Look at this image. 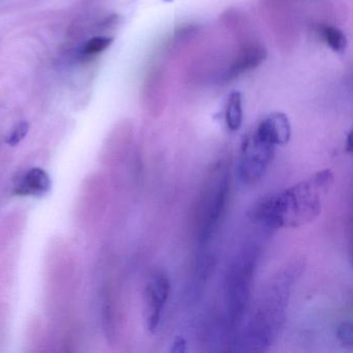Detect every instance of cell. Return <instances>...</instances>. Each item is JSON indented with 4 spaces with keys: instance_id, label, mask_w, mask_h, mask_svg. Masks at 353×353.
<instances>
[{
    "instance_id": "cell-1",
    "label": "cell",
    "mask_w": 353,
    "mask_h": 353,
    "mask_svg": "<svg viewBox=\"0 0 353 353\" xmlns=\"http://www.w3.org/2000/svg\"><path fill=\"white\" fill-rule=\"evenodd\" d=\"M332 183V170L318 171L280 193L258 200L249 212L250 220L268 229L305 226L321 214L324 198Z\"/></svg>"
},
{
    "instance_id": "cell-2",
    "label": "cell",
    "mask_w": 353,
    "mask_h": 353,
    "mask_svg": "<svg viewBox=\"0 0 353 353\" xmlns=\"http://www.w3.org/2000/svg\"><path fill=\"white\" fill-rule=\"evenodd\" d=\"M297 268H287L268 283L245 327L237 332L233 350L264 352L274 344L284 323L287 305Z\"/></svg>"
},
{
    "instance_id": "cell-3",
    "label": "cell",
    "mask_w": 353,
    "mask_h": 353,
    "mask_svg": "<svg viewBox=\"0 0 353 353\" xmlns=\"http://www.w3.org/2000/svg\"><path fill=\"white\" fill-rule=\"evenodd\" d=\"M259 251L254 245L237 254L227 272L225 282L226 322L236 336L237 330L247 313L251 299L252 287L257 268Z\"/></svg>"
},
{
    "instance_id": "cell-4",
    "label": "cell",
    "mask_w": 353,
    "mask_h": 353,
    "mask_svg": "<svg viewBox=\"0 0 353 353\" xmlns=\"http://www.w3.org/2000/svg\"><path fill=\"white\" fill-rule=\"evenodd\" d=\"M230 192L228 170L219 165L206 183L199 204L198 239L202 245L212 239L226 210Z\"/></svg>"
},
{
    "instance_id": "cell-5",
    "label": "cell",
    "mask_w": 353,
    "mask_h": 353,
    "mask_svg": "<svg viewBox=\"0 0 353 353\" xmlns=\"http://www.w3.org/2000/svg\"><path fill=\"white\" fill-rule=\"evenodd\" d=\"M276 148L251 132L243 138L239 162V175L247 185H256L268 172L274 160Z\"/></svg>"
},
{
    "instance_id": "cell-6",
    "label": "cell",
    "mask_w": 353,
    "mask_h": 353,
    "mask_svg": "<svg viewBox=\"0 0 353 353\" xmlns=\"http://www.w3.org/2000/svg\"><path fill=\"white\" fill-rule=\"evenodd\" d=\"M170 280L165 272L152 274L145 288L146 322L150 332H156L163 310L170 294Z\"/></svg>"
},
{
    "instance_id": "cell-7",
    "label": "cell",
    "mask_w": 353,
    "mask_h": 353,
    "mask_svg": "<svg viewBox=\"0 0 353 353\" xmlns=\"http://www.w3.org/2000/svg\"><path fill=\"white\" fill-rule=\"evenodd\" d=\"M256 134L274 148L288 143L291 125L288 117L282 112H272L264 117L255 129Z\"/></svg>"
},
{
    "instance_id": "cell-8",
    "label": "cell",
    "mask_w": 353,
    "mask_h": 353,
    "mask_svg": "<svg viewBox=\"0 0 353 353\" xmlns=\"http://www.w3.org/2000/svg\"><path fill=\"white\" fill-rule=\"evenodd\" d=\"M51 185L52 183L48 173L44 169L36 167L26 171L18 179L14 188V193L18 196L42 197L50 191Z\"/></svg>"
},
{
    "instance_id": "cell-9",
    "label": "cell",
    "mask_w": 353,
    "mask_h": 353,
    "mask_svg": "<svg viewBox=\"0 0 353 353\" xmlns=\"http://www.w3.org/2000/svg\"><path fill=\"white\" fill-rule=\"evenodd\" d=\"M266 57L265 49L262 46H249L241 50V54L235 61L234 65L229 70L225 78L227 80L237 77L241 74L250 70L255 69L256 67L263 63Z\"/></svg>"
},
{
    "instance_id": "cell-10",
    "label": "cell",
    "mask_w": 353,
    "mask_h": 353,
    "mask_svg": "<svg viewBox=\"0 0 353 353\" xmlns=\"http://www.w3.org/2000/svg\"><path fill=\"white\" fill-rule=\"evenodd\" d=\"M243 100L239 92H232L227 99L225 109V121L230 131L235 132L241 129L243 125Z\"/></svg>"
},
{
    "instance_id": "cell-11",
    "label": "cell",
    "mask_w": 353,
    "mask_h": 353,
    "mask_svg": "<svg viewBox=\"0 0 353 353\" xmlns=\"http://www.w3.org/2000/svg\"><path fill=\"white\" fill-rule=\"evenodd\" d=\"M320 32L324 42L334 52L341 53L345 51L347 47V38L344 32L330 26H322Z\"/></svg>"
},
{
    "instance_id": "cell-12",
    "label": "cell",
    "mask_w": 353,
    "mask_h": 353,
    "mask_svg": "<svg viewBox=\"0 0 353 353\" xmlns=\"http://www.w3.org/2000/svg\"><path fill=\"white\" fill-rule=\"evenodd\" d=\"M113 39L107 38V37H96V38L90 39L86 42L82 49V53L86 57H92V55L100 54L103 51L106 50L111 44H112Z\"/></svg>"
},
{
    "instance_id": "cell-13",
    "label": "cell",
    "mask_w": 353,
    "mask_h": 353,
    "mask_svg": "<svg viewBox=\"0 0 353 353\" xmlns=\"http://www.w3.org/2000/svg\"><path fill=\"white\" fill-rule=\"evenodd\" d=\"M28 131H30V125H28V121H21L7 136L6 142L11 146L18 145L26 137Z\"/></svg>"
},
{
    "instance_id": "cell-14",
    "label": "cell",
    "mask_w": 353,
    "mask_h": 353,
    "mask_svg": "<svg viewBox=\"0 0 353 353\" xmlns=\"http://www.w3.org/2000/svg\"><path fill=\"white\" fill-rule=\"evenodd\" d=\"M336 336H338L341 344L346 347H352V324L350 322H344V323L341 324L338 327V330H336Z\"/></svg>"
},
{
    "instance_id": "cell-15",
    "label": "cell",
    "mask_w": 353,
    "mask_h": 353,
    "mask_svg": "<svg viewBox=\"0 0 353 353\" xmlns=\"http://www.w3.org/2000/svg\"><path fill=\"white\" fill-rule=\"evenodd\" d=\"M185 348H187V342H185V339L179 338H179H176V340L173 342L171 352H185Z\"/></svg>"
},
{
    "instance_id": "cell-16",
    "label": "cell",
    "mask_w": 353,
    "mask_h": 353,
    "mask_svg": "<svg viewBox=\"0 0 353 353\" xmlns=\"http://www.w3.org/2000/svg\"><path fill=\"white\" fill-rule=\"evenodd\" d=\"M345 150L348 154H351L352 152V132H349L348 135L346 137V146H345Z\"/></svg>"
},
{
    "instance_id": "cell-17",
    "label": "cell",
    "mask_w": 353,
    "mask_h": 353,
    "mask_svg": "<svg viewBox=\"0 0 353 353\" xmlns=\"http://www.w3.org/2000/svg\"><path fill=\"white\" fill-rule=\"evenodd\" d=\"M165 3H171L173 0H164Z\"/></svg>"
}]
</instances>
